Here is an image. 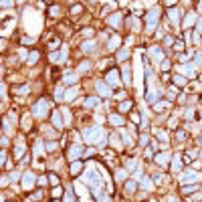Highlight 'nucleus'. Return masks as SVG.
<instances>
[{
	"label": "nucleus",
	"mask_w": 202,
	"mask_h": 202,
	"mask_svg": "<svg viewBox=\"0 0 202 202\" xmlns=\"http://www.w3.org/2000/svg\"><path fill=\"white\" fill-rule=\"evenodd\" d=\"M77 75H75V73H69V75H65V77H63V83H65V85H75V83H77Z\"/></svg>",
	"instance_id": "nucleus-13"
},
{
	"label": "nucleus",
	"mask_w": 202,
	"mask_h": 202,
	"mask_svg": "<svg viewBox=\"0 0 202 202\" xmlns=\"http://www.w3.org/2000/svg\"><path fill=\"white\" fill-rule=\"evenodd\" d=\"M198 144H202V135H200V137H198Z\"/></svg>",
	"instance_id": "nucleus-55"
},
{
	"label": "nucleus",
	"mask_w": 202,
	"mask_h": 202,
	"mask_svg": "<svg viewBox=\"0 0 202 202\" xmlns=\"http://www.w3.org/2000/svg\"><path fill=\"white\" fill-rule=\"evenodd\" d=\"M168 160H170V154H168V152L158 154V156H156V162L160 164V166H166V164H168Z\"/></svg>",
	"instance_id": "nucleus-11"
},
{
	"label": "nucleus",
	"mask_w": 202,
	"mask_h": 202,
	"mask_svg": "<svg viewBox=\"0 0 202 202\" xmlns=\"http://www.w3.org/2000/svg\"><path fill=\"white\" fill-rule=\"evenodd\" d=\"M142 186H144V188H148V190H152V188H154V184H152L148 178H142Z\"/></svg>",
	"instance_id": "nucleus-31"
},
{
	"label": "nucleus",
	"mask_w": 202,
	"mask_h": 202,
	"mask_svg": "<svg viewBox=\"0 0 202 202\" xmlns=\"http://www.w3.org/2000/svg\"><path fill=\"white\" fill-rule=\"evenodd\" d=\"M162 107H168V103H156V111H162Z\"/></svg>",
	"instance_id": "nucleus-44"
},
{
	"label": "nucleus",
	"mask_w": 202,
	"mask_h": 202,
	"mask_svg": "<svg viewBox=\"0 0 202 202\" xmlns=\"http://www.w3.org/2000/svg\"><path fill=\"white\" fill-rule=\"evenodd\" d=\"M180 71H182V73H186V75H194V69L188 67V65H186V67H180Z\"/></svg>",
	"instance_id": "nucleus-33"
},
{
	"label": "nucleus",
	"mask_w": 202,
	"mask_h": 202,
	"mask_svg": "<svg viewBox=\"0 0 202 202\" xmlns=\"http://www.w3.org/2000/svg\"><path fill=\"white\" fill-rule=\"evenodd\" d=\"M107 23L111 24V26H119L121 24V12H113V16L107 18Z\"/></svg>",
	"instance_id": "nucleus-10"
},
{
	"label": "nucleus",
	"mask_w": 202,
	"mask_h": 202,
	"mask_svg": "<svg viewBox=\"0 0 202 202\" xmlns=\"http://www.w3.org/2000/svg\"><path fill=\"white\" fill-rule=\"evenodd\" d=\"M194 20H196V14H194V12H188V16H186V20H184V26H192Z\"/></svg>",
	"instance_id": "nucleus-20"
},
{
	"label": "nucleus",
	"mask_w": 202,
	"mask_h": 202,
	"mask_svg": "<svg viewBox=\"0 0 202 202\" xmlns=\"http://www.w3.org/2000/svg\"><path fill=\"white\" fill-rule=\"evenodd\" d=\"M89 69H91V63H89V61H85V63H81V65H79L77 71H79V73H85V71H89Z\"/></svg>",
	"instance_id": "nucleus-24"
},
{
	"label": "nucleus",
	"mask_w": 202,
	"mask_h": 202,
	"mask_svg": "<svg viewBox=\"0 0 202 202\" xmlns=\"http://www.w3.org/2000/svg\"><path fill=\"white\" fill-rule=\"evenodd\" d=\"M109 124H113V125H124V119H121V115H109Z\"/></svg>",
	"instance_id": "nucleus-19"
},
{
	"label": "nucleus",
	"mask_w": 202,
	"mask_h": 202,
	"mask_svg": "<svg viewBox=\"0 0 202 202\" xmlns=\"http://www.w3.org/2000/svg\"><path fill=\"white\" fill-rule=\"evenodd\" d=\"M95 89H97V93H99L101 97H109V95H111L109 87H107V85H105L103 81H97V83H95Z\"/></svg>",
	"instance_id": "nucleus-6"
},
{
	"label": "nucleus",
	"mask_w": 202,
	"mask_h": 202,
	"mask_svg": "<svg viewBox=\"0 0 202 202\" xmlns=\"http://www.w3.org/2000/svg\"><path fill=\"white\" fill-rule=\"evenodd\" d=\"M63 115H65V121H71V113H69V109H63Z\"/></svg>",
	"instance_id": "nucleus-43"
},
{
	"label": "nucleus",
	"mask_w": 202,
	"mask_h": 202,
	"mask_svg": "<svg viewBox=\"0 0 202 202\" xmlns=\"http://www.w3.org/2000/svg\"><path fill=\"white\" fill-rule=\"evenodd\" d=\"M99 135H103V129H101L99 125H95V127H91V129H83V137H85L89 144H93Z\"/></svg>",
	"instance_id": "nucleus-1"
},
{
	"label": "nucleus",
	"mask_w": 202,
	"mask_h": 202,
	"mask_svg": "<svg viewBox=\"0 0 202 202\" xmlns=\"http://www.w3.org/2000/svg\"><path fill=\"white\" fill-rule=\"evenodd\" d=\"M53 125H55L57 129L63 127V121H61V115H59V113H53Z\"/></svg>",
	"instance_id": "nucleus-22"
},
{
	"label": "nucleus",
	"mask_w": 202,
	"mask_h": 202,
	"mask_svg": "<svg viewBox=\"0 0 202 202\" xmlns=\"http://www.w3.org/2000/svg\"><path fill=\"white\" fill-rule=\"evenodd\" d=\"M174 83H176L178 87H182V85H186V79L182 77V75H176V77H174Z\"/></svg>",
	"instance_id": "nucleus-28"
},
{
	"label": "nucleus",
	"mask_w": 202,
	"mask_h": 202,
	"mask_svg": "<svg viewBox=\"0 0 202 202\" xmlns=\"http://www.w3.org/2000/svg\"><path fill=\"white\" fill-rule=\"evenodd\" d=\"M200 113H202V109H200Z\"/></svg>",
	"instance_id": "nucleus-58"
},
{
	"label": "nucleus",
	"mask_w": 202,
	"mask_h": 202,
	"mask_svg": "<svg viewBox=\"0 0 202 202\" xmlns=\"http://www.w3.org/2000/svg\"><path fill=\"white\" fill-rule=\"evenodd\" d=\"M119 73H117V71H115V69H111V71H109V73H107V83H109V85H119Z\"/></svg>",
	"instance_id": "nucleus-7"
},
{
	"label": "nucleus",
	"mask_w": 202,
	"mask_h": 202,
	"mask_svg": "<svg viewBox=\"0 0 202 202\" xmlns=\"http://www.w3.org/2000/svg\"><path fill=\"white\" fill-rule=\"evenodd\" d=\"M150 55L154 57L156 61H160V63H162V51H160L158 47H152V49H150Z\"/></svg>",
	"instance_id": "nucleus-17"
},
{
	"label": "nucleus",
	"mask_w": 202,
	"mask_h": 202,
	"mask_svg": "<svg viewBox=\"0 0 202 202\" xmlns=\"http://www.w3.org/2000/svg\"><path fill=\"white\" fill-rule=\"evenodd\" d=\"M198 8H200V12H202V2H200V6H198Z\"/></svg>",
	"instance_id": "nucleus-56"
},
{
	"label": "nucleus",
	"mask_w": 202,
	"mask_h": 202,
	"mask_svg": "<svg viewBox=\"0 0 202 202\" xmlns=\"http://www.w3.org/2000/svg\"><path fill=\"white\" fill-rule=\"evenodd\" d=\"M65 202H75V198H73V192H71V190L65 192Z\"/></svg>",
	"instance_id": "nucleus-34"
},
{
	"label": "nucleus",
	"mask_w": 202,
	"mask_h": 202,
	"mask_svg": "<svg viewBox=\"0 0 202 202\" xmlns=\"http://www.w3.org/2000/svg\"><path fill=\"white\" fill-rule=\"evenodd\" d=\"M140 140H142V142H140L142 146H148V144H150V135H142Z\"/></svg>",
	"instance_id": "nucleus-39"
},
{
	"label": "nucleus",
	"mask_w": 202,
	"mask_h": 202,
	"mask_svg": "<svg viewBox=\"0 0 202 202\" xmlns=\"http://www.w3.org/2000/svg\"><path fill=\"white\" fill-rule=\"evenodd\" d=\"M186 117L192 119V117H194V109H188V111H186Z\"/></svg>",
	"instance_id": "nucleus-49"
},
{
	"label": "nucleus",
	"mask_w": 202,
	"mask_h": 202,
	"mask_svg": "<svg viewBox=\"0 0 202 202\" xmlns=\"http://www.w3.org/2000/svg\"><path fill=\"white\" fill-rule=\"evenodd\" d=\"M79 170H81V164H79V162H75V164L71 166V172H73V174H77Z\"/></svg>",
	"instance_id": "nucleus-38"
},
{
	"label": "nucleus",
	"mask_w": 202,
	"mask_h": 202,
	"mask_svg": "<svg viewBox=\"0 0 202 202\" xmlns=\"http://www.w3.org/2000/svg\"><path fill=\"white\" fill-rule=\"evenodd\" d=\"M75 95H77V89H75V87H71V89L65 91L63 99H65V101H71V99H75Z\"/></svg>",
	"instance_id": "nucleus-16"
},
{
	"label": "nucleus",
	"mask_w": 202,
	"mask_h": 202,
	"mask_svg": "<svg viewBox=\"0 0 202 202\" xmlns=\"http://www.w3.org/2000/svg\"><path fill=\"white\" fill-rule=\"evenodd\" d=\"M198 180H202V176L196 174V172H192V170L184 172V176H182V182H184V184H186V182H198Z\"/></svg>",
	"instance_id": "nucleus-5"
},
{
	"label": "nucleus",
	"mask_w": 202,
	"mask_h": 202,
	"mask_svg": "<svg viewBox=\"0 0 202 202\" xmlns=\"http://www.w3.org/2000/svg\"><path fill=\"white\" fill-rule=\"evenodd\" d=\"M117 45H119V36L115 34V36H111V39H109V45H107V49H109V51H113V49H117Z\"/></svg>",
	"instance_id": "nucleus-18"
},
{
	"label": "nucleus",
	"mask_w": 202,
	"mask_h": 202,
	"mask_svg": "<svg viewBox=\"0 0 202 202\" xmlns=\"http://www.w3.org/2000/svg\"><path fill=\"white\" fill-rule=\"evenodd\" d=\"M129 109H132V101H124V103L119 105V111H121V113L129 111Z\"/></svg>",
	"instance_id": "nucleus-23"
},
{
	"label": "nucleus",
	"mask_w": 202,
	"mask_h": 202,
	"mask_svg": "<svg viewBox=\"0 0 202 202\" xmlns=\"http://www.w3.org/2000/svg\"><path fill=\"white\" fill-rule=\"evenodd\" d=\"M23 180H24V188L28 190V188H31V186L34 184V174H33V172H24Z\"/></svg>",
	"instance_id": "nucleus-9"
},
{
	"label": "nucleus",
	"mask_w": 202,
	"mask_h": 202,
	"mask_svg": "<svg viewBox=\"0 0 202 202\" xmlns=\"http://www.w3.org/2000/svg\"><path fill=\"white\" fill-rule=\"evenodd\" d=\"M51 14H53V16H59V8L53 6V8H51Z\"/></svg>",
	"instance_id": "nucleus-48"
},
{
	"label": "nucleus",
	"mask_w": 202,
	"mask_h": 202,
	"mask_svg": "<svg viewBox=\"0 0 202 202\" xmlns=\"http://www.w3.org/2000/svg\"><path fill=\"white\" fill-rule=\"evenodd\" d=\"M168 202H176V198H174V196H170V198H168Z\"/></svg>",
	"instance_id": "nucleus-54"
},
{
	"label": "nucleus",
	"mask_w": 202,
	"mask_h": 202,
	"mask_svg": "<svg viewBox=\"0 0 202 202\" xmlns=\"http://www.w3.org/2000/svg\"><path fill=\"white\" fill-rule=\"evenodd\" d=\"M20 178V174L18 172H10V180H18Z\"/></svg>",
	"instance_id": "nucleus-45"
},
{
	"label": "nucleus",
	"mask_w": 202,
	"mask_h": 202,
	"mask_svg": "<svg viewBox=\"0 0 202 202\" xmlns=\"http://www.w3.org/2000/svg\"><path fill=\"white\" fill-rule=\"evenodd\" d=\"M158 137L164 140V142H168V134H166V132H158Z\"/></svg>",
	"instance_id": "nucleus-41"
},
{
	"label": "nucleus",
	"mask_w": 202,
	"mask_h": 202,
	"mask_svg": "<svg viewBox=\"0 0 202 202\" xmlns=\"http://www.w3.org/2000/svg\"><path fill=\"white\" fill-rule=\"evenodd\" d=\"M36 59H39V53L34 51V53H31V55H28V63H36Z\"/></svg>",
	"instance_id": "nucleus-36"
},
{
	"label": "nucleus",
	"mask_w": 202,
	"mask_h": 202,
	"mask_svg": "<svg viewBox=\"0 0 202 202\" xmlns=\"http://www.w3.org/2000/svg\"><path fill=\"white\" fill-rule=\"evenodd\" d=\"M134 31H140V20H137V18L134 20Z\"/></svg>",
	"instance_id": "nucleus-51"
},
{
	"label": "nucleus",
	"mask_w": 202,
	"mask_h": 202,
	"mask_svg": "<svg viewBox=\"0 0 202 202\" xmlns=\"http://www.w3.org/2000/svg\"><path fill=\"white\" fill-rule=\"evenodd\" d=\"M83 182H89V184H93V188H97L101 184V178H99V174H95V168L91 166L89 170H87V174L83 176Z\"/></svg>",
	"instance_id": "nucleus-2"
},
{
	"label": "nucleus",
	"mask_w": 202,
	"mask_h": 202,
	"mask_svg": "<svg viewBox=\"0 0 202 202\" xmlns=\"http://www.w3.org/2000/svg\"><path fill=\"white\" fill-rule=\"evenodd\" d=\"M127 57H129V51H127V49H124V51L117 53V59H119V61H125Z\"/></svg>",
	"instance_id": "nucleus-30"
},
{
	"label": "nucleus",
	"mask_w": 202,
	"mask_h": 202,
	"mask_svg": "<svg viewBox=\"0 0 202 202\" xmlns=\"http://www.w3.org/2000/svg\"><path fill=\"white\" fill-rule=\"evenodd\" d=\"M194 190H196V186H186L182 192H184V194H190V192H194Z\"/></svg>",
	"instance_id": "nucleus-42"
},
{
	"label": "nucleus",
	"mask_w": 202,
	"mask_h": 202,
	"mask_svg": "<svg viewBox=\"0 0 202 202\" xmlns=\"http://www.w3.org/2000/svg\"><path fill=\"white\" fill-rule=\"evenodd\" d=\"M125 190H127V194H132V192L135 190V182H134V180H129V182H125Z\"/></svg>",
	"instance_id": "nucleus-26"
},
{
	"label": "nucleus",
	"mask_w": 202,
	"mask_h": 202,
	"mask_svg": "<svg viewBox=\"0 0 202 202\" xmlns=\"http://www.w3.org/2000/svg\"><path fill=\"white\" fill-rule=\"evenodd\" d=\"M180 168H182V162H180V158L176 156V158H174V164H172V170H174V172H178Z\"/></svg>",
	"instance_id": "nucleus-29"
},
{
	"label": "nucleus",
	"mask_w": 202,
	"mask_h": 202,
	"mask_svg": "<svg viewBox=\"0 0 202 202\" xmlns=\"http://www.w3.org/2000/svg\"><path fill=\"white\" fill-rule=\"evenodd\" d=\"M23 154H24V146H23V144L14 148V156H23Z\"/></svg>",
	"instance_id": "nucleus-32"
},
{
	"label": "nucleus",
	"mask_w": 202,
	"mask_h": 202,
	"mask_svg": "<svg viewBox=\"0 0 202 202\" xmlns=\"http://www.w3.org/2000/svg\"><path fill=\"white\" fill-rule=\"evenodd\" d=\"M125 176H127V172H125V170H117V172H115V180H117V182L125 180Z\"/></svg>",
	"instance_id": "nucleus-25"
},
{
	"label": "nucleus",
	"mask_w": 202,
	"mask_h": 202,
	"mask_svg": "<svg viewBox=\"0 0 202 202\" xmlns=\"http://www.w3.org/2000/svg\"><path fill=\"white\" fill-rule=\"evenodd\" d=\"M170 18H172V23H174V24H178V23H180V18H182V12H180L178 8L170 10Z\"/></svg>",
	"instance_id": "nucleus-15"
},
{
	"label": "nucleus",
	"mask_w": 202,
	"mask_h": 202,
	"mask_svg": "<svg viewBox=\"0 0 202 202\" xmlns=\"http://www.w3.org/2000/svg\"><path fill=\"white\" fill-rule=\"evenodd\" d=\"M81 51H83V53H93V51H95V43H93V41H85V43L81 45Z\"/></svg>",
	"instance_id": "nucleus-12"
},
{
	"label": "nucleus",
	"mask_w": 202,
	"mask_h": 202,
	"mask_svg": "<svg viewBox=\"0 0 202 202\" xmlns=\"http://www.w3.org/2000/svg\"><path fill=\"white\" fill-rule=\"evenodd\" d=\"M160 18V10H150L148 12V33H152L156 28V23Z\"/></svg>",
	"instance_id": "nucleus-4"
},
{
	"label": "nucleus",
	"mask_w": 202,
	"mask_h": 202,
	"mask_svg": "<svg viewBox=\"0 0 202 202\" xmlns=\"http://www.w3.org/2000/svg\"><path fill=\"white\" fill-rule=\"evenodd\" d=\"M194 63H196V65H200V63H202V55H196V57H194Z\"/></svg>",
	"instance_id": "nucleus-47"
},
{
	"label": "nucleus",
	"mask_w": 202,
	"mask_h": 202,
	"mask_svg": "<svg viewBox=\"0 0 202 202\" xmlns=\"http://www.w3.org/2000/svg\"><path fill=\"white\" fill-rule=\"evenodd\" d=\"M34 154H43V144H41V142L34 146Z\"/></svg>",
	"instance_id": "nucleus-40"
},
{
	"label": "nucleus",
	"mask_w": 202,
	"mask_h": 202,
	"mask_svg": "<svg viewBox=\"0 0 202 202\" xmlns=\"http://www.w3.org/2000/svg\"><path fill=\"white\" fill-rule=\"evenodd\" d=\"M200 156H202V152H200Z\"/></svg>",
	"instance_id": "nucleus-57"
},
{
	"label": "nucleus",
	"mask_w": 202,
	"mask_h": 202,
	"mask_svg": "<svg viewBox=\"0 0 202 202\" xmlns=\"http://www.w3.org/2000/svg\"><path fill=\"white\" fill-rule=\"evenodd\" d=\"M95 105H99V97H89V99H85V107H95Z\"/></svg>",
	"instance_id": "nucleus-21"
},
{
	"label": "nucleus",
	"mask_w": 202,
	"mask_h": 202,
	"mask_svg": "<svg viewBox=\"0 0 202 202\" xmlns=\"http://www.w3.org/2000/svg\"><path fill=\"white\" fill-rule=\"evenodd\" d=\"M135 166H137V162H135V160H127V164H125V168H127V170H134Z\"/></svg>",
	"instance_id": "nucleus-35"
},
{
	"label": "nucleus",
	"mask_w": 202,
	"mask_h": 202,
	"mask_svg": "<svg viewBox=\"0 0 202 202\" xmlns=\"http://www.w3.org/2000/svg\"><path fill=\"white\" fill-rule=\"evenodd\" d=\"M14 93H18V95H26V93H28V85H24V87H20V89H16Z\"/></svg>",
	"instance_id": "nucleus-37"
},
{
	"label": "nucleus",
	"mask_w": 202,
	"mask_h": 202,
	"mask_svg": "<svg viewBox=\"0 0 202 202\" xmlns=\"http://www.w3.org/2000/svg\"><path fill=\"white\" fill-rule=\"evenodd\" d=\"M18 57L20 59H26V51H18Z\"/></svg>",
	"instance_id": "nucleus-52"
},
{
	"label": "nucleus",
	"mask_w": 202,
	"mask_h": 202,
	"mask_svg": "<svg viewBox=\"0 0 202 202\" xmlns=\"http://www.w3.org/2000/svg\"><path fill=\"white\" fill-rule=\"evenodd\" d=\"M47 113H49V103H47L45 99H41L33 107V115H34V117H45Z\"/></svg>",
	"instance_id": "nucleus-3"
},
{
	"label": "nucleus",
	"mask_w": 202,
	"mask_h": 202,
	"mask_svg": "<svg viewBox=\"0 0 202 202\" xmlns=\"http://www.w3.org/2000/svg\"><path fill=\"white\" fill-rule=\"evenodd\" d=\"M124 83L125 85H132V69H129V65L124 67Z\"/></svg>",
	"instance_id": "nucleus-14"
},
{
	"label": "nucleus",
	"mask_w": 202,
	"mask_h": 202,
	"mask_svg": "<svg viewBox=\"0 0 202 202\" xmlns=\"http://www.w3.org/2000/svg\"><path fill=\"white\" fill-rule=\"evenodd\" d=\"M59 59H63V55H61V53H53V55L49 57V61H51V63H61Z\"/></svg>",
	"instance_id": "nucleus-27"
},
{
	"label": "nucleus",
	"mask_w": 202,
	"mask_h": 202,
	"mask_svg": "<svg viewBox=\"0 0 202 202\" xmlns=\"http://www.w3.org/2000/svg\"><path fill=\"white\" fill-rule=\"evenodd\" d=\"M198 33H202V20H198V28H196Z\"/></svg>",
	"instance_id": "nucleus-53"
},
{
	"label": "nucleus",
	"mask_w": 202,
	"mask_h": 202,
	"mask_svg": "<svg viewBox=\"0 0 202 202\" xmlns=\"http://www.w3.org/2000/svg\"><path fill=\"white\" fill-rule=\"evenodd\" d=\"M111 146H119V142H117V135H111Z\"/></svg>",
	"instance_id": "nucleus-46"
},
{
	"label": "nucleus",
	"mask_w": 202,
	"mask_h": 202,
	"mask_svg": "<svg viewBox=\"0 0 202 202\" xmlns=\"http://www.w3.org/2000/svg\"><path fill=\"white\" fill-rule=\"evenodd\" d=\"M176 137H178V140H184V137H186V132H178Z\"/></svg>",
	"instance_id": "nucleus-50"
},
{
	"label": "nucleus",
	"mask_w": 202,
	"mask_h": 202,
	"mask_svg": "<svg viewBox=\"0 0 202 202\" xmlns=\"http://www.w3.org/2000/svg\"><path fill=\"white\" fill-rule=\"evenodd\" d=\"M81 154H83V148L77 144V146H73L71 150H69V160H77Z\"/></svg>",
	"instance_id": "nucleus-8"
}]
</instances>
